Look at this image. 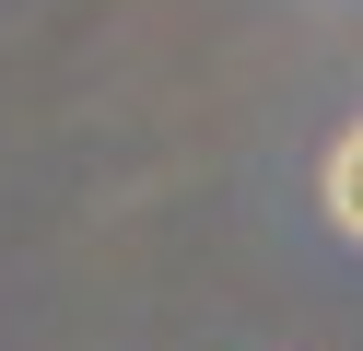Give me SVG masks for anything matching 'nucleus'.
Segmentation results:
<instances>
[{
    "label": "nucleus",
    "instance_id": "obj_1",
    "mask_svg": "<svg viewBox=\"0 0 363 351\" xmlns=\"http://www.w3.org/2000/svg\"><path fill=\"white\" fill-rule=\"evenodd\" d=\"M316 199H328V223H340V234L363 246V117H352V129L328 140V164H316Z\"/></svg>",
    "mask_w": 363,
    "mask_h": 351
}]
</instances>
